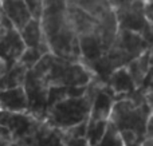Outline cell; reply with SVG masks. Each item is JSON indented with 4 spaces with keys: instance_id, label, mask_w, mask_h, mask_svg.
Listing matches in <instances>:
<instances>
[{
    "instance_id": "obj_22",
    "label": "cell",
    "mask_w": 153,
    "mask_h": 146,
    "mask_svg": "<svg viewBox=\"0 0 153 146\" xmlns=\"http://www.w3.org/2000/svg\"><path fill=\"white\" fill-rule=\"evenodd\" d=\"M10 69H11V66L8 64V62L5 60L4 58H1V56H0V79H1V78L7 74Z\"/></svg>"
},
{
    "instance_id": "obj_9",
    "label": "cell",
    "mask_w": 153,
    "mask_h": 146,
    "mask_svg": "<svg viewBox=\"0 0 153 146\" xmlns=\"http://www.w3.org/2000/svg\"><path fill=\"white\" fill-rule=\"evenodd\" d=\"M78 42L79 51H81V62L83 64H90L93 62H97L98 59H101L105 55V48H103L98 31L78 36Z\"/></svg>"
},
{
    "instance_id": "obj_18",
    "label": "cell",
    "mask_w": 153,
    "mask_h": 146,
    "mask_svg": "<svg viewBox=\"0 0 153 146\" xmlns=\"http://www.w3.org/2000/svg\"><path fill=\"white\" fill-rule=\"evenodd\" d=\"M97 146H124V142H122L118 130L110 122L108 123V129H106L103 138L101 139V142Z\"/></svg>"
},
{
    "instance_id": "obj_24",
    "label": "cell",
    "mask_w": 153,
    "mask_h": 146,
    "mask_svg": "<svg viewBox=\"0 0 153 146\" xmlns=\"http://www.w3.org/2000/svg\"><path fill=\"white\" fill-rule=\"evenodd\" d=\"M149 51H151V54H153V43H152V46H151V50H149Z\"/></svg>"
},
{
    "instance_id": "obj_1",
    "label": "cell",
    "mask_w": 153,
    "mask_h": 146,
    "mask_svg": "<svg viewBox=\"0 0 153 146\" xmlns=\"http://www.w3.org/2000/svg\"><path fill=\"white\" fill-rule=\"evenodd\" d=\"M42 29L50 54L70 62H81L79 42L67 18L66 1H43Z\"/></svg>"
},
{
    "instance_id": "obj_12",
    "label": "cell",
    "mask_w": 153,
    "mask_h": 146,
    "mask_svg": "<svg viewBox=\"0 0 153 146\" xmlns=\"http://www.w3.org/2000/svg\"><path fill=\"white\" fill-rule=\"evenodd\" d=\"M0 10L10 19L18 32H20L31 20L26 1H0Z\"/></svg>"
},
{
    "instance_id": "obj_16",
    "label": "cell",
    "mask_w": 153,
    "mask_h": 146,
    "mask_svg": "<svg viewBox=\"0 0 153 146\" xmlns=\"http://www.w3.org/2000/svg\"><path fill=\"white\" fill-rule=\"evenodd\" d=\"M81 10H83L86 13L93 16L94 19H100L111 8L110 1H74Z\"/></svg>"
},
{
    "instance_id": "obj_3",
    "label": "cell",
    "mask_w": 153,
    "mask_h": 146,
    "mask_svg": "<svg viewBox=\"0 0 153 146\" xmlns=\"http://www.w3.org/2000/svg\"><path fill=\"white\" fill-rule=\"evenodd\" d=\"M94 80L89 85L87 93L78 98H65L56 102L46 113L43 122L51 129L58 131L69 130L71 128L87 122L91 109L93 93H94Z\"/></svg>"
},
{
    "instance_id": "obj_4",
    "label": "cell",
    "mask_w": 153,
    "mask_h": 146,
    "mask_svg": "<svg viewBox=\"0 0 153 146\" xmlns=\"http://www.w3.org/2000/svg\"><path fill=\"white\" fill-rule=\"evenodd\" d=\"M117 18L118 31H130L138 34L148 42L153 43V27L144 13L145 1H110Z\"/></svg>"
},
{
    "instance_id": "obj_17",
    "label": "cell",
    "mask_w": 153,
    "mask_h": 146,
    "mask_svg": "<svg viewBox=\"0 0 153 146\" xmlns=\"http://www.w3.org/2000/svg\"><path fill=\"white\" fill-rule=\"evenodd\" d=\"M42 58H43V54L40 52L39 50H35V48H26L16 63L22 64L24 69H27L30 71V70H32L35 66H36L38 62H39Z\"/></svg>"
},
{
    "instance_id": "obj_8",
    "label": "cell",
    "mask_w": 153,
    "mask_h": 146,
    "mask_svg": "<svg viewBox=\"0 0 153 146\" xmlns=\"http://www.w3.org/2000/svg\"><path fill=\"white\" fill-rule=\"evenodd\" d=\"M0 110L13 114L28 113V101L23 86L0 91Z\"/></svg>"
},
{
    "instance_id": "obj_2",
    "label": "cell",
    "mask_w": 153,
    "mask_h": 146,
    "mask_svg": "<svg viewBox=\"0 0 153 146\" xmlns=\"http://www.w3.org/2000/svg\"><path fill=\"white\" fill-rule=\"evenodd\" d=\"M151 110L144 95L136 91L130 97L117 99L109 122L118 130L124 146H141L146 139V123Z\"/></svg>"
},
{
    "instance_id": "obj_14",
    "label": "cell",
    "mask_w": 153,
    "mask_h": 146,
    "mask_svg": "<svg viewBox=\"0 0 153 146\" xmlns=\"http://www.w3.org/2000/svg\"><path fill=\"white\" fill-rule=\"evenodd\" d=\"M27 71H28V70L24 69L22 64L15 63L10 70H8L7 74L0 79V91L10 90V88H15V87L23 86Z\"/></svg>"
},
{
    "instance_id": "obj_21",
    "label": "cell",
    "mask_w": 153,
    "mask_h": 146,
    "mask_svg": "<svg viewBox=\"0 0 153 146\" xmlns=\"http://www.w3.org/2000/svg\"><path fill=\"white\" fill-rule=\"evenodd\" d=\"M144 13H145L146 20H148L149 23H151V26L153 27V1H145Z\"/></svg>"
},
{
    "instance_id": "obj_19",
    "label": "cell",
    "mask_w": 153,
    "mask_h": 146,
    "mask_svg": "<svg viewBox=\"0 0 153 146\" xmlns=\"http://www.w3.org/2000/svg\"><path fill=\"white\" fill-rule=\"evenodd\" d=\"M27 10H28L30 15H31V19L34 20L40 21L43 16V1H39V0H32V1H26Z\"/></svg>"
},
{
    "instance_id": "obj_11",
    "label": "cell",
    "mask_w": 153,
    "mask_h": 146,
    "mask_svg": "<svg viewBox=\"0 0 153 146\" xmlns=\"http://www.w3.org/2000/svg\"><path fill=\"white\" fill-rule=\"evenodd\" d=\"M19 35H20L26 48H35V50H39L43 55L50 54L48 46H47L46 39H45V35H43V29H42L40 21L31 19V20L28 21V24L19 32Z\"/></svg>"
},
{
    "instance_id": "obj_13",
    "label": "cell",
    "mask_w": 153,
    "mask_h": 146,
    "mask_svg": "<svg viewBox=\"0 0 153 146\" xmlns=\"http://www.w3.org/2000/svg\"><path fill=\"white\" fill-rule=\"evenodd\" d=\"M149 58H151V51H146L138 58L133 59L129 64L126 66L128 72L130 74L133 82H134L136 87L140 88L141 85L145 80V77L148 74V67H149Z\"/></svg>"
},
{
    "instance_id": "obj_5",
    "label": "cell",
    "mask_w": 153,
    "mask_h": 146,
    "mask_svg": "<svg viewBox=\"0 0 153 146\" xmlns=\"http://www.w3.org/2000/svg\"><path fill=\"white\" fill-rule=\"evenodd\" d=\"M94 83L89 121H109L113 106L116 103V95L106 85H101L95 80Z\"/></svg>"
},
{
    "instance_id": "obj_20",
    "label": "cell",
    "mask_w": 153,
    "mask_h": 146,
    "mask_svg": "<svg viewBox=\"0 0 153 146\" xmlns=\"http://www.w3.org/2000/svg\"><path fill=\"white\" fill-rule=\"evenodd\" d=\"M153 90V54H151V58H149V67H148V74L145 77V80L141 85V87L138 88L141 94H146L149 91Z\"/></svg>"
},
{
    "instance_id": "obj_23",
    "label": "cell",
    "mask_w": 153,
    "mask_h": 146,
    "mask_svg": "<svg viewBox=\"0 0 153 146\" xmlns=\"http://www.w3.org/2000/svg\"><path fill=\"white\" fill-rule=\"evenodd\" d=\"M144 99H145L146 106H148L149 110H151V114H153V90L149 91V93H146V94H144Z\"/></svg>"
},
{
    "instance_id": "obj_7",
    "label": "cell",
    "mask_w": 153,
    "mask_h": 146,
    "mask_svg": "<svg viewBox=\"0 0 153 146\" xmlns=\"http://www.w3.org/2000/svg\"><path fill=\"white\" fill-rule=\"evenodd\" d=\"M67 3V18L70 20L73 29L75 31L76 36H82L86 34L98 31V20L86 13L83 10L78 7L74 1Z\"/></svg>"
},
{
    "instance_id": "obj_10",
    "label": "cell",
    "mask_w": 153,
    "mask_h": 146,
    "mask_svg": "<svg viewBox=\"0 0 153 146\" xmlns=\"http://www.w3.org/2000/svg\"><path fill=\"white\" fill-rule=\"evenodd\" d=\"M106 86H108V87L113 91L114 95H116V101L117 99H122V98H126V97H130L132 94H134L136 91L138 90V88L136 87L130 74L128 72L126 67H122V69H118L117 71H114L113 74L110 75V78H109Z\"/></svg>"
},
{
    "instance_id": "obj_6",
    "label": "cell",
    "mask_w": 153,
    "mask_h": 146,
    "mask_svg": "<svg viewBox=\"0 0 153 146\" xmlns=\"http://www.w3.org/2000/svg\"><path fill=\"white\" fill-rule=\"evenodd\" d=\"M113 47L121 50L130 60L138 58L144 52L151 50V46L143 36L130 31H118Z\"/></svg>"
},
{
    "instance_id": "obj_15",
    "label": "cell",
    "mask_w": 153,
    "mask_h": 146,
    "mask_svg": "<svg viewBox=\"0 0 153 146\" xmlns=\"http://www.w3.org/2000/svg\"><path fill=\"white\" fill-rule=\"evenodd\" d=\"M109 121H87L86 128V141L89 146H97L103 138L108 129Z\"/></svg>"
}]
</instances>
